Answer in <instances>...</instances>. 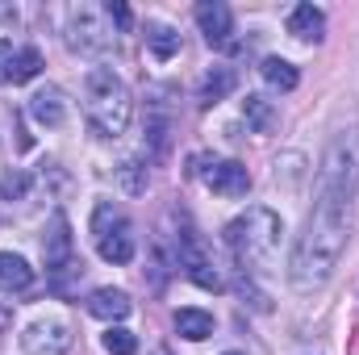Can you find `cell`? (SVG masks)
Returning <instances> with one entry per match:
<instances>
[{"label": "cell", "instance_id": "cell-13", "mask_svg": "<svg viewBox=\"0 0 359 355\" xmlns=\"http://www.w3.org/2000/svg\"><path fill=\"white\" fill-rule=\"evenodd\" d=\"M29 117L38 121V126H63L67 121V100H63V92L59 88H38L29 96Z\"/></svg>", "mask_w": 359, "mask_h": 355}, {"label": "cell", "instance_id": "cell-12", "mask_svg": "<svg viewBox=\"0 0 359 355\" xmlns=\"http://www.w3.org/2000/svg\"><path fill=\"white\" fill-rule=\"evenodd\" d=\"M234 88H238V72H234V67H226V63H217V67H209V72H205V80H201V88H196V105H201V109H209V105L226 100Z\"/></svg>", "mask_w": 359, "mask_h": 355}, {"label": "cell", "instance_id": "cell-26", "mask_svg": "<svg viewBox=\"0 0 359 355\" xmlns=\"http://www.w3.org/2000/svg\"><path fill=\"white\" fill-rule=\"evenodd\" d=\"M159 355H168V351H159Z\"/></svg>", "mask_w": 359, "mask_h": 355}, {"label": "cell", "instance_id": "cell-21", "mask_svg": "<svg viewBox=\"0 0 359 355\" xmlns=\"http://www.w3.org/2000/svg\"><path fill=\"white\" fill-rule=\"evenodd\" d=\"M104 351L109 355H134L138 351L134 330H126V326H109V335H104Z\"/></svg>", "mask_w": 359, "mask_h": 355}, {"label": "cell", "instance_id": "cell-5", "mask_svg": "<svg viewBox=\"0 0 359 355\" xmlns=\"http://www.w3.org/2000/svg\"><path fill=\"white\" fill-rule=\"evenodd\" d=\"M92 239H96V251L104 264H130L134 260V226L109 201H100L92 209Z\"/></svg>", "mask_w": 359, "mask_h": 355}, {"label": "cell", "instance_id": "cell-16", "mask_svg": "<svg viewBox=\"0 0 359 355\" xmlns=\"http://www.w3.org/2000/svg\"><path fill=\"white\" fill-rule=\"evenodd\" d=\"M34 284V267L13 251H0V293H25Z\"/></svg>", "mask_w": 359, "mask_h": 355}, {"label": "cell", "instance_id": "cell-19", "mask_svg": "<svg viewBox=\"0 0 359 355\" xmlns=\"http://www.w3.org/2000/svg\"><path fill=\"white\" fill-rule=\"evenodd\" d=\"M176 330L184 339L201 343V339L213 335V314H205V309H176Z\"/></svg>", "mask_w": 359, "mask_h": 355}, {"label": "cell", "instance_id": "cell-23", "mask_svg": "<svg viewBox=\"0 0 359 355\" xmlns=\"http://www.w3.org/2000/svg\"><path fill=\"white\" fill-rule=\"evenodd\" d=\"M104 13H109V17H113V21H117L121 29L130 25V8H126V4H117V0H109V4H104Z\"/></svg>", "mask_w": 359, "mask_h": 355}, {"label": "cell", "instance_id": "cell-15", "mask_svg": "<svg viewBox=\"0 0 359 355\" xmlns=\"http://www.w3.org/2000/svg\"><path fill=\"white\" fill-rule=\"evenodd\" d=\"M288 34L301 38V42H322L326 34V13L318 4H297L292 17H288Z\"/></svg>", "mask_w": 359, "mask_h": 355}, {"label": "cell", "instance_id": "cell-25", "mask_svg": "<svg viewBox=\"0 0 359 355\" xmlns=\"http://www.w3.org/2000/svg\"><path fill=\"white\" fill-rule=\"evenodd\" d=\"M226 355H243V351H226Z\"/></svg>", "mask_w": 359, "mask_h": 355}, {"label": "cell", "instance_id": "cell-2", "mask_svg": "<svg viewBox=\"0 0 359 355\" xmlns=\"http://www.w3.org/2000/svg\"><path fill=\"white\" fill-rule=\"evenodd\" d=\"M280 234H284L280 217H276L271 209H264V205H251L247 213H238V217L226 226V247H230L234 264L243 267V276H247V272H268V267L276 264Z\"/></svg>", "mask_w": 359, "mask_h": 355}, {"label": "cell", "instance_id": "cell-14", "mask_svg": "<svg viewBox=\"0 0 359 355\" xmlns=\"http://www.w3.org/2000/svg\"><path fill=\"white\" fill-rule=\"evenodd\" d=\"M130 309H134V301H130V293H121V288H96L88 297V314L100 318V322H121Z\"/></svg>", "mask_w": 359, "mask_h": 355}, {"label": "cell", "instance_id": "cell-20", "mask_svg": "<svg viewBox=\"0 0 359 355\" xmlns=\"http://www.w3.org/2000/svg\"><path fill=\"white\" fill-rule=\"evenodd\" d=\"M142 38H147V46H151L155 59H172V55L180 51V34L172 29V25H163V21H151Z\"/></svg>", "mask_w": 359, "mask_h": 355}, {"label": "cell", "instance_id": "cell-9", "mask_svg": "<svg viewBox=\"0 0 359 355\" xmlns=\"http://www.w3.org/2000/svg\"><path fill=\"white\" fill-rule=\"evenodd\" d=\"M201 180L217 192V196H247L251 192V172L238 163V159H217L209 168H196Z\"/></svg>", "mask_w": 359, "mask_h": 355}, {"label": "cell", "instance_id": "cell-22", "mask_svg": "<svg viewBox=\"0 0 359 355\" xmlns=\"http://www.w3.org/2000/svg\"><path fill=\"white\" fill-rule=\"evenodd\" d=\"M25 192H29V176L25 172H4L0 176V196L4 201H21Z\"/></svg>", "mask_w": 359, "mask_h": 355}, {"label": "cell", "instance_id": "cell-17", "mask_svg": "<svg viewBox=\"0 0 359 355\" xmlns=\"http://www.w3.org/2000/svg\"><path fill=\"white\" fill-rule=\"evenodd\" d=\"M259 76L268 80L276 92H292L297 84H301V72L288 63V59H280V55H271V59H264V67H259Z\"/></svg>", "mask_w": 359, "mask_h": 355}, {"label": "cell", "instance_id": "cell-11", "mask_svg": "<svg viewBox=\"0 0 359 355\" xmlns=\"http://www.w3.org/2000/svg\"><path fill=\"white\" fill-rule=\"evenodd\" d=\"M196 25H201L209 46H230V38H234V17L222 0H201L196 4Z\"/></svg>", "mask_w": 359, "mask_h": 355}, {"label": "cell", "instance_id": "cell-8", "mask_svg": "<svg viewBox=\"0 0 359 355\" xmlns=\"http://www.w3.org/2000/svg\"><path fill=\"white\" fill-rule=\"evenodd\" d=\"M42 72V55L34 46H13V42H0V84H29L34 76Z\"/></svg>", "mask_w": 359, "mask_h": 355}, {"label": "cell", "instance_id": "cell-6", "mask_svg": "<svg viewBox=\"0 0 359 355\" xmlns=\"http://www.w3.org/2000/svg\"><path fill=\"white\" fill-rule=\"evenodd\" d=\"M72 222H67V213L63 209H55L50 213V230H46V239H42V260H46V272L50 276H59V272H67L72 267Z\"/></svg>", "mask_w": 359, "mask_h": 355}, {"label": "cell", "instance_id": "cell-4", "mask_svg": "<svg viewBox=\"0 0 359 355\" xmlns=\"http://www.w3.org/2000/svg\"><path fill=\"white\" fill-rule=\"evenodd\" d=\"M67 42L80 55H109V51H117V29H113V17L104 13V4H76L72 8Z\"/></svg>", "mask_w": 359, "mask_h": 355}, {"label": "cell", "instance_id": "cell-10", "mask_svg": "<svg viewBox=\"0 0 359 355\" xmlns=\"http://www.w3.org/2000/svg\"><path fill=\"white\" fill-rule=\"evenodd\" d=\"M21 347L29 355H67L72 351V330L63 322H34L21 335Z\"/></svg>", "mask_w": 359, "mask_h": 355}, {"label": "cell", "instance_id": "cell-18", "mask_svg": "<svg viewBox=\"0 0 359 355\" xmlns=\"http://www.w3.org/2000/svg\"><path fill=\"white\" fill-rule=\"evenodd\" d=\"M243 117H247V126H251L255 134H271V130H276V109H271V100L255 96V92H247V100H243Z\"/></svg>", "mask_w": 359, "mask_h": 355}, {"label": "cell", "instance_id": "cell-3", "mask_svg": "<svg viewBox=\"0 0 359 355\" xmlns=\"http://www.w3.org/2000/svg\"><path fill=\"white\" fill-rule=\"evenodd\" d=\"M84 113H88L92 130L100 138H121L126 134L130 113H134V100H130V88L121 84L117 72L92 67L88 76H84Z\"/></svg>", "mask_w": 359, "mask_h": 355}, {"label": "cell", "instance_id": "cell-24", "mask_svg": "<svg viewBox=\"0 0 359 355\" xmlns=\"http://www.w3.org/2000/svg\"><path fill=\"white\" fill-rule=\"evenodd\" d=\"M4 322H13V314H4V309H0V326H4Z\"/></svg>", "mask_w": 359, "mask_h": 355}, {"label": "cell", "instance_id": "cell-7", "mask_svg": "<svg viewBox=\"0 0 359 355\" xmlns=\"http://www.w3.org/2000/svg\"><path fill=\"white\" fill-rule=\"evenodd\" d=\"M176 264L188 272V280L192 284H201V288H209V293H222L226 284H222V276H217V267L205 260V251L196 247V239L192 234H180L176 239Z\"/></svg>", "mask_w": 359, "mask_h": 355}, {"label": "cell", "instance_id": "cell-1", "mask_svg": "<svg viewBox=\"0 0 359 355\" xmlns=\"http://www.w3.org/2000/svg\"><path fill=\"white\" fill-rule=\"evenodd\" d=\"M359 188V130H343L330 138L318 184H313V213L309 226L292 251V288L313 293L330 280L347 251V230H351V201Z\"/></svg>", "mask_w": 359, "mask_h": 355}]
</instances>
